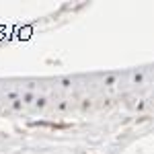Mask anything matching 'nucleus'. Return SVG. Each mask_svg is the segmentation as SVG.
I'll use <instances>...</instances> for the list:
<instances>
[]
</instances>
